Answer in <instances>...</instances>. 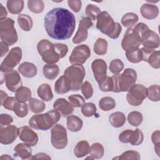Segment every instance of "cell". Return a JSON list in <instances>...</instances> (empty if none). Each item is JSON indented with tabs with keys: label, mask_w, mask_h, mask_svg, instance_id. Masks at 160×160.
Returning <instances> with one entry per match:
<instances>
[{
	"label": "cell",
	"mask_w": 160,
	"mask_h": 160,
	"mask_svg": "<svg viewBox=\"0 0 160 160\" xmlns=\"http://www.w3.org/2000/svg\"><path fill=\"white\" fill-rule=\"evenodd\" d=\"M48 35L54 39L66 40L71 37L76 28L73 13L63 8H55L47 12L44 19Z\"/></svg>",
	"instance_id": "cell-1"
},
{
	"label": "cell",
	"mask_w": 160,
	"mask_h": 160,
	"mask_svg": "<svg viewBox=\"0 0 160 160\" xmlns=\"http://www.w3.org/2000/svg\"><path fill=\"white\" fill-rule=\"evenodd\" d=\"M96 21V28L102 33L113 39L119 38L122 31L121 25L115 22L107 11H101Z\"/></svg>",
	"instance_id": "cell-2"
},
{
	"label": "cell",
	"mask_w": 160,
	"mask_h": 160,
	"mask_svg": "<svg viewBox=\"0 0 160 160\" xmlns=\"http://www.w3.org/2000/svg\"><path fill=\"white\" fill-rule=\"evenodd\" d=\"M61 114L54 110H50L44 114L33 115L29 120L31 128L41 131H47L56 124L61 118Z\"/></svg>",
	"instance_id": "cell-3"
},
{
	"label": "cell",
	"mask_w": 160,
	"mask_h": 160,
	"mask_svg": "<svg viewBox=\"0 0 160 160\" xmlns=\"http://www.w3.org/2000/svg\"><path fill=\"white\" fill-rule=\"evenodd\" d=\"M111 78L113 82L112 92H128L136 84L137 72L132 68H126L121 74H114Z\"/></svg>",
	"instance_id": "cell-4"
},
{
	"label": "cell",
	"mask_w": 160,
	"mask_h": 160,
	"mask_svg": "<svg viewBox=\"0 0 160 160\" xmlns=\"http://www.w3.org/2000/svg\"><path fill=\"white\" fill-rule=\"evenodd\" d=\"M0 37L1 41L8 46H12L16 43L18 36L12 19L6 18L0 21Z\"/></svg>",
	"instance_id": "cell-5"
},
{
	"label": "cell",
	"mask_w": 160,
	"mask_h": 160,
	"mask_svg": "<svg viewBox=\"0 0 160 160\" xmlns=\"http://www.w3.org/2000/svg\"><path fill=\"white\" fill-rule=\"evenodd\" d=\"M64 75L67 77L71 83V91H78L81 89L83 83L86 75L85 68L82 65H71L65 69Z\"/></svg>",
	"instance_id": "cell-6"
},
{
	"label": "cell",
	"mask_w": 160,
	"mask_h": 160,
	"mask_svg": "<svg viewBox=\"0 0 160 160\" xmlns=\"http://www.w3.org/2000/svg\"><path fill=\"white\" fill-rule=\"evenodd\" d=\"M37 50L42 61L47 64H56L60 59L54 50V44L48 39L40 40L37 44Z\"/></svg>",
	"instance_id": "cell-7"
},
{
	"label": "cell",
	"mask_w": 160,
	"mask_h": 160,
	"mask_svg": "<svg viewBox=\"0 0 160 160\" xmlns=\"http://www.w3.org/2000/svg\"><path fill=\"white\" fill-rule=\"evenodd\" d=\"M51 142L57 149H62L67 146L68 142L67 130L62 125L56 124L51 129Z\"/></svg>",
	"instance_id": "cell-8"
},
{
	"label": "cell",
	"mask_w": 160,
	"mask_h": 160,
	"mask_svg": "<svg viewBox=\"0 0 160 160\" xmlns=\"http://www.w3.org/2000/svg\"><path fill=\"white\" fill-rule=\"evenodd\" d=\"M147 96L148 88L142 84H135L128 91L126 100L130 105L138 106L142 103Z\"/></svg>",
	"instance_id": "cell-9"
},
{
	"label": "cell",
	"mask_w": 160,
	"mask_h": 160,
	"mask_svg": "<svg viewBox=\"0 0 160 160\" xmlns=\"http://www.w3.org/2000/svg\"><path fill=\"white\" fill-rule=\"evenodd\" d=\"M22 56V49L20 47L12 48L1 64V72H7L12 70L19 63Z\"/></svg>",
	"instance_id": "cell-10"
},
{
	"label": "cell",
	"mask_w": 160,
	"mask_h": 160,
	"mask_svg": "<svg viewBox=\"0 0 160 160\" xmlns=\"http://www.w3.org/2000/svg\"><path fill=\"white\" fill-rule=\"evenodd\" d=\"M91 56V50L86 44H80L74 47L69 57L72 65L81 66Z\"/></svg>",
	"instance_id": "cell-11"
},
{
	"label": "cell",
	"mask_w": 160,
	"mask_h": 160,
	"mask_svg": "<svg viewBox=\"0 0 160 160\" xmlns=\"http://www.w3.org/2000/svg\"><path fill=\"white\" fill-rule=\"evenodd\" d=\"M141 44V38L139 35L133 29L129 28L126 30L121 41L122 48L125 51L139 48Z\"/></svg>",
	"instance_id": "cell-12"
},
{
	"label": "cell",
	"mask_w": 160,
	"mask_h": 160,
	"mask_svg": "<svg viewBox=\"0 0 160 160\" xmlns=\"http://www.w3.org/2000/svg\"><path fill=\"white\" fill-rule=\"evenodd\" d=\"M92 26V20L88 17L82 18L79 24L78 29L72 38V41L74 44H78L84 41L88 36V29Z\"/></svg>",
	"instance_id": "cell-13"
},
{
	"label": "cell",
	"mask_w": 160,
	"mask_h": 160,
	"mask_svg": "<svg viewBox=\"0 0 160 160\" xmlns=\"http://www.w3.org/2000/svg\"><path fill=\"white\" fill-rule=\"evenodd\" d=\"M18 136L20 140L31 147L36 146L38 142L37 133L28 126L18 128Z\"/></svg>",
	"instance_id": "cell-14"
},
{
	"label": "cell",
	"mask_w": 160,
	"mask_h": 160,
	"mask_svg": "<svg viewBox=\"0 0 160 160\" xmlns=\"http://www.w3.org/2000/svg\"><path fill=\"white\" fill-rule=\"evenodd\" d=\"M18 136V128L14 125L0 127V142L2 144H12Z\"/></svg>",
	"instance_id": "cell-15"
},
{
	"label": "cell",
	"mask_w": 160,
	"mask_h": 160,
	"mask_svg": "<svg viewBox=\"0 0 160 160\" xmlns=\"http://www.w3.org/2000/svg\"><path fill=\"white\" fill-rule=\"evenodd\" d=\"M107 64L102 59H96L91 63V69L94 78L99 84L107 77Z\"/></svg>",
	"instance_id": "cell-16"
},
{
	"label": "cell",
	"mask_w": 160,
	"mask_h": 160,
	"mask_svg": "<svg viewBox=\"0 0 160 160\" xmlns=\"http://www.w3.org/2000/svg\"><path fill=\"white\" fill-rule=\"evenodd\" d=\"M141 44L145 48L155 49L159 46V36L156 32L149 28L144 32L142 36Z\"/></svg>",
	"instance_id": "cell-17"
},
{
	"label": "cell",
	"mask_w": 160,
	"mask_h": 160,
	"mask_svg": "<svg viewBox=\"0 0 160 160\" xmlns=\"http://www.w3.org/2000/svg\"><path fill=\"white\" fill-rule=\"evenodd\" d=\"M5 82L6 88L11 92H16L22 86L21 76L19 72L14 69L5 72Z\"/></svg>",
	"instance_id": "cell-18"
},
{
	"label": "cell",
	"mask_w": 160,
	"mask_h": 160,
	"mask_svg": "<svg viewBox=\"0 0 160 160\" xmlns=\"http://www.w3.org/2000/svg\"><path fill=\"white\" fill-rule=\"evenodd\" d=\"M53 109L58 111L62 117H68L74 111V108L66 99L60 98L53 103Z\"/></svg>",
	"instance_id": "cell-19"
},
{
	"label": "cell",
	"mask_w": 160,
	"mask_h": 160,
	"mask_svg": "<svg viewBox=\"0 0 160 160\" xmlns=\"http://www.w3.org/2000/svg\"><path fill=\"white\" fill-rule=\"evenodd\" d=\"M140 12L142 16L146 19L152 20L156 19L159 15V8L158 7L151 3L143 4L141 8Z\"/></svg>",
	"instance_id": "cell-20"
},
{
	"label": "cell",
	"mask_w": 160,
	"mask_h": 160,
	"mask_svg": "<svg viewBox=\"0 0 160 160\" xmlns=\"http://www.w3.org/2000/svg\"><path fill=\"white\" fill-rule=\"evenodd\" d=\"M18 72L24 77L32 78L38 73V69L36 65L30 62H24L21 63L18 68Z\"/></svg>",
	"instance_id": "cell-21"
},
{
	"label": "cell",
	"mask_w": 160,
	"mask_h": 160,
	"mask_svg": "<svg viewBox=\"0 0 160 160\" xmlns=\"http://www.w3.org/2000/svg\"><path fill=\"white\" fill-rule=\"evenodd\" d=\"M71 91V85L64 75L61 76L55 82L54 84V91L59 94H63Z\"/></svg>",
	"instance_id": "cell-22"
},
{
	"label": "cell",
	"mask_w": 160,
	"mask_h": 160,
	"mask_svg": "<svg viewBox=\"0 0 160 160\" xmlns=\"http://www.w3.org/2000/svg\"><path fill=\"white\" fill-rule=\"evenodd\" d=\"M14 155L22 159H31L32 157V149L31 146L25 143H18L14 148Z\"/></svg>",
	"instance_id": "cell-23"
},
{
	"label": "cell",
	"mask_w": 160,
	"mask_h": 160,
	"mask_svg": "<svg viewBox=\"0 0 160 160\" xmlns=\"http://www.w3.org/2000/svg\"><path fill=\"white\" fill-rule=\"evenodd\" d=\"M67 128L71 132H76L79 131L83 126L82 119L77 116L69 115L67 118Z\"/></svg>",
	"instance_id": "cell-24"
},
{
	"label": "cell",
	"mask_w": 160,
	"mask_h": 160,
	"mask_svg": "<svg viewBox=\"0 0 160 160\" xmlns=\"http://www.w3.org/2000/svg\"><path fill=\"white\" fill-rule=\"evenodd\" d=\"M37 93L40 99L44 101H49L53 98V93L51 87L47 83H42L39 86Z\"/></svg>",
	"instance_id": "cell-25"
},
{
	"label": "cell",
	"mask_w": 160,
	"mask_h": 160,
	"mask_svg": "<svg viewBox=\"0 0 160 160\" xmlns=\"http://www.w3.org/2000/svg\"><path fill=\"white\" fill-rule=\"evenodd\" d=\"M44 76L49 80L55 79L59 73V68L56 64H46L42 68Z\"/></svg>",
	"instance_id": "cell-26"
},
{
	"label": "cell",
	"mask_w": 160,
	"mask_h": 160,
	"mask_svg": "<svg viewBox=\"0 0 160 160\" xmlns=\"http://www.w3.org/2000/svg\"><path fill=\"white\" fill-rule=\"evenodd\" d=\"M109 121L112 126L116 128L122 127L126 121L124 114L120 111L112 113L109 117Z\"/></svg>",
	"instance_id": "cell-27"
},
{
	"label": "cell",
	"mask_w": 160,
	"mask_h": 160,
	"mask_svg": "<svg viewBox=\"0 0 160 160\" xmlns=\"http://www.w3.org/2000/svg\"><path fill=\"white\" fill-rule=\"evenodd\" d=\"M89 144L87 141H80L76 144L74 148V154L78 158H82L89 154Z\"/></svg>",
	"instance_id": "cell-28"
},
{
	"label": "cell",
	"mask_w": 160,
	"mask_h": 160,
	"mask_svg": "<svg viewBox=\"0 0 160 160\" xmlns=\"http://www.w3.org/2000/svg\"><path fill=\"white\" fill-rule=\"evenodd\" d=\"M18 23L20 28L24 31H29L33 26L31 17L26 14H20L18 16Z\"/></svg>",
	"instance_id": "cell-29"
},
{
	"label": "cell",
	"mask_w": 160,
	"mask_h": 160,
	"mask_svg": "<svg viewBox=\"0 0 160 160\" xmlns=\"http://www.w3.org/2000/svg\"><path fill=\"white\" fill-rule=\"evenodd\" d=\"M24 1L22 0H8L6 6L11 14H20L24 8Z\"/></svg>",
	"instance_id": "cell-30"
},
{
	"label": "cell",
	"mask_w": 160,
	"mask_h": 160,
	"mask_svg": "<svg viewBox=\"0 0 160 160\" xmlns=\"http://www.w3.org/2000/svg\"><path fill=\"white\" fill-rule=\"evenodd\" d=\"M139 20V17L137 14L134 12H128L124 14L121 18V22L122 25L129 29L132 28Z\"/></svg>",
	"instance_id": "cell-31"
},
{
	"label": "cell",
	"mask_w": 160,
	"mask_h": 160,
	"mask_svg": "<svg viewBox=\"0 0 160 160\" xmlns=\"http://www.w3.org/2000/svg\"><path fill=\"white\" fill-rule=\"evenodd\" d=\"M15 98L21 102H26L31 99V91L26 86H21L15 92Z\"/></svg>",
	"instance_id": "cell-32"
},
{
	"label": "cell",
	"mask_w": 160,
	"mask_h": 160,
	"mask_svg": "<svg viewBox=\"0 0 160 160\" xmlns=\"http://www.w3.org/2000/svg\"><path fill=\"white\" fill-rule=\"evenodd\" d=\"M126 57L129 62L134 64L139 63L142 61V54L139 48L126 51Z\"/></svg>",
	"instance_id": "cell-33"
},
{
	"label": "cell",
	"mask_w": 160,
	"mask_h": 160,
	"mask_svg": "<svg viewBox=\"0 0 160 160\" xmlns=\"http://www.w3.org/2000/svg\"><path fill=\"white\" fill-rule=\"evenodd\" d=\"M29 108L31 112L34 114H39L42 112L45 108L46 104L45 103L34 98H31V99L29 101Z\"/></svg>",
	"instance_id": "cell-34"
},
{
	"label": "cell",
	"mask_w": 160,
	"mask_h": 160,
	"mask_svg": "<svg viewBox=\"0 0 160 160\" xmlns=\"http://www.w3.org/2000/svg\"><path fill=\"white\" fill-rule=\"evenodd\" d=\"M89 154L93 159H101L104 154V148L101 143L94 142L91 145Z\"/></svg>",
	"instance_id": "cell-35"
},
{
	"label": "cell",
	"mask_w": 160,
	"mask_h": 160,
	"mask_svg": "<svg viewBox=\"0 0 160 160\" xmlns=\"http://www.w3.org/2000/svg\"><path fill=\"white\" fill-rule=\"evenodd\" d=\"M94 52L98 55H104L107 53L108 50V42L104 38H98L93 47Z\"/></svg>",
	"instance_id": "cell-36"
},
{
	"label": "cell",
	"mask_w": 160,
	"mask_h": 160,
	"mask_svg": "<svg viewBox=\"0 0 160 160\" xmlns=\"http://www.w3.org/2000/svg\"><path fill=\"white\" fill-rule=\"evenodd\" d=\"M99 106L103 111H109L116 107V101L111 97L105 96L99 100Z\"/></svg>",
	"instance_id": "cell-37"
},
{
	"label": "cell",
	"mask_w": 160,
	"mask_h": 160,
	"mask_svg": "<svg viewBox=\"0 0 160 160\" xmlns=\"http://www.w3.org/2000/svg\"><path fill=\"white\" fill-rule=\"evenodd\" d=\"M28 9L33 13H41L44 9V3L42 0H29L27 2Z\"/></svg>",
	"instance_id": "cell-38"
},
{
	"label": "cell",
	"mask_w": 160,
	"mask_h": 160,
	"mask_svg": "<svg viewBox=\"0 0 160 160\" xmlns=\"http://www.w3.org/2000/svg\"><path fill=\"white\" fill-rule=\"evenodd\" d=\"M128 121L134 127H137L139 126L143 121V116L141 112L139 111H131L128 115Z\"/></svg>",
	"instance_id": "cell-39"
},
{
	"label": "cell",
	"mask_w": 160,
	"mask_h": 160,
	"mask_svg": "<svg viewBox=\"0 0 160 160\" xmlns=\"http://www.w3.org/2000/svg\"><path fill=\"white\" fill-rule=\"evenodd\" d=\"M28 106L26 102H21L18 101L15 104L12 111L20 118L26 117L28 114Z\"/></svg>",
	"instance_id": "cell-40"
},
{
	"label": "cell",
	"mask_w": 160,
	"mask_h": 160,
	"mask_svg": "<svg viewBox=\"0 0 160 160\" xmlns=\"http://www.w3.org/2000/svg\"><path fill=\"white\" fill-rule=\"evenodd\" d=\"M160 87L158 84H153L148 88V98L153 102H158L160 100Z\"/></svg>",
	"instance_id": "cell-41"
},
{
	"label": "cell",
	"mask_w": 160,
	"mask_h": 160,
	"mask_svg": "<svg viewBox=\"0 0 160 160\" xmlns=\"http://www.w3.org/2000/svg\"><path fill=\"white\" fill-rule=\"evenodd\" d=\"M144 140V135L141 130L139 128H136L135 130H132L129 143L132 146H139Z\"/></svg>",
	"instance_id": "cell-42"
},
{
	"label": "cell",
	"mask_w": 160,
	"mask_h": 160,
	"mask_svg": "<svg viewBox=\"0 0 160 160\" xmlns=\"http://www.w3.org/2000/svg\"><path fill=\"white\" fill-rule=\"evenodd\" d=\"M100 8L96 5L92 4H89L86 6L85 9V13L87 17L89 18L92 21H95L97 19L98 16L101 12Z\"/></svg>",
	"instance_id": "cell-43"
},
{
	"label": "cell",
	"mask_w": 160,
	"mask_h": 160,
	"mask_svg": "<svg viewBox=\"0 0 160 160\" xmlns=\"http://www.w3.org/2000/svg\"><path fill=\"white\" fill-rule=\"evenodd\" d=\"M124 65L122 61L119 59H112L109 64V69L113 74L120 73L124 69Z\"/></svg>",
	"instance_id": "cell-44"
},
{
	"label": "cell",
	"mask_w": 160,
	"mask_h": 160,
	"mask_svg": "<svg viewBox=\"0 0 160 160\" xmlns=\"http://www.w3.org/2000/svg\"><path fill=\"white\" fill-rule=\"evenodd\" d=\"M159 56H160V51H154L148 57L146 62H148L149 64L154 69H158L160 68Z\"/></svg>",
	"instance_id": "cell-45"
},
{
	"label": "cell",
	"mask_w": 160,
	"mask_h": 160,
	"mask_svg": "<svg viewBox=\"0 0 160 160\" xmlns=\"http://www.w3.org/2000/svg\"><path fill=\"white\" fill-rule=\"evenodd\" d=\"M140 154L138 151L133 150H129L124 151L121 155L117 157H114L113 159H140Z\"/></svg>",
	"instance_id": "cell-46"
},
{
	"label": "cell",
	"mask_w": 160,
	"mask_h": 160,
	"mask_svg": "<svg viewBox=\"0 0 160 160\" xmlns=\"http://www.w3.org/2000/svg\"><path fill=\"white\" fill-rule=\"evenodd\" d=\"M96 112V106L92 102H86L81 107L82 114L87 118L92 116Z\"/></svg>",
	"instance_id": "cell-47"
},
{
	"label": "cell",
	"mask_w": 160,
	"mask_h": 160,
	"mask_svg": "<svg viewBox=\"0 0 160 160\" xmlns=\"http://www.w3.org/2000/svg\"><path fill=\"white\" fill-rule=\"evenodd\" d=\"M68 100L73 108H81L85 103L84 98L79 94H72L68 97Z\"/></svg>",
	"instance_id": "cell-48"
},
{
	"label": "cell",
	"mask_w": 160,
	"mask_h": 160,
	"mask_svg": "<svg viewBox=\"0 0 160 160\" xmlns=\"http://www.w3.org/2000/svg\"><path fill=\"white\" fill-rule=\"evenodd\" d=\"M81 89V92L86 99H88L92 96L93 92H94L93 88L91 84L89 81H85L82 83Z\"/></svg>",
	"instance_id": "cell-49"
},
{
	"label": "cell",
	"mask_w": 160,
	"mask_h": 160,
	"mask_svg": "<svg viewBox=\"0 0 160 160\" xmlns=\"http://www.w3.org/2000/svg\"><path fill=\"white\" fill-rule=\"evenodd\" d=\"M99 89L102 92L112 91L113 89V82L111 77L108 76L101 82L98 84Z\"/></svg>",
	"instance_id": "cell-50"
},
{
	"label": "cell",
	"mask_w": 160,
	"mask_h": 160,
	"mask_svg": "<svg viewBox=\"0 0 160 160\" xmlns=\"http://www.w3.org/2000/svg\"><path fill=\"white\" fill-rule=\"evenodd\" d=\"M151 140L154 144V151L157 155L160 156V131L156 130L151 134Z\"/></svg>",
	"instance_id": "cell-51"
},
{
	"label": "cell",
	"mask_w": 160,
	"mask_h": 160,
	"mask_svg": "<svg viewBox=\"0 0 160 160\" xmlns=\"http://www.w3.org/2000/svg\"><path fill=\"white\" fill-rule=\"evenodd\" d=\"M54 50L59 58H63L68 52V47L66 44L63 43H55L54 44Z\"/></svg>",
	"instance_id": "cell-52"
},
{
	"label": "cell",
	"mask_w": 160,
	"mask_h": 160,
	"mask_svg": "<svg viewBox=\"0 0 160 160\" xmlns=\"http://www.w3.org/2000/svg\"><path fill=\"white\" fill-rule=\"evenodd\" d=\"M17 101L18 100L15 97H8L2 102V106L8 110L12 111L14 106Z\"/></svg>",
	"instance_id": "cell-53"
},
{
	"label": "cell",
	"mask_w": 160,
	"mask_h": 160,
	"mask_svg": "<svg viewBox=\"0 0 160 160\" xmlns=\"http://www.w3.org/2000/svg\"><path fill=\"white\" fill-rule=\"evenodd\" d=\"M132 132V129H126L121 132L118 137L119 141L122 143H129Z\"/></svg>",
	"instance_id": "cell-54"
},
{
	"label": "cell",
	"mask_w": 160,
	"mask_h": 160,
	"mask_svg": "<svg viewBox=\"0 0 160 160\" xmlns=\"http://www.w3.org/2000/svg\"><path fill=\"white\" fill-rule=\"evenodd\" d=\"M13 122V118L8 114H1L0 115V127H4L11 124Z\"/></svg>",
	"instance_id": "cell-55"
},
{
	"label": "cell",
	"mask_w": 160,
	"mask_h": 160,
	"mask_svg": "<svg viewBox=\"0 0 160 160\" xmlns=\"http://www.w3.org/2000/svg\"><path fill=\"white\" fill-rule=\"evenodd\" d=\"M69 7L75 12L80 11L82 6V2L80 0H69L68 1Z\"/></svg>",
	"instance_id": "cell-56"
},
{
	"label": "cell",
	"mask_w": 160,
	"mask_h": 160,
	"mask_svg": "<svg viewBox=\"0 0 160 160\" xmlns=\"http://www.w3.org/2000/svg\"><path fill=\"white\" fill-rule=\"evenodd\" d=\"M31 159H51V157L45 152H39L33 155L31 158Z\"/></svg>",
	"instance_id": "cell-57"
},
{
	"label": "cell",
	"mask_w": 160,
	"mask_h": 160,
	"mask_svg": "<svg viewBox=\"0 0 160 160\" xmlns=\"http://www.w3.org/2000/svg\"><path fill=\"white\" fill-rule=\"evenodd\" d=\"M0 48H1V57H3L5 56V54L8 52L9 51V46L3 42L2 41H1L0 42Z\"/></svg>",
	"instance_id": "cell-58"
},
{
	"label": "cell",
	"mask_w": 160,
	"mask_h": 160,
	"mask_svg": "<svg viewBox=\"0 0 160 160\" xmlns=\"http://www.w3.org/2000/svg\"><path fill=\"white\" fill-rule=\"evenodd\" d=\"M8 15V12L6 9L0 3V21L6 19Z\"/></svg>",
	"instance_id": "cell-59"
},
{
	"label": "cell",
	"mask_w": 160,
	"mask_h": 160,
	"mask_svg": "<svg viewBox=\"0 0 160 160\" xmlns=\"http://www.w3.org/2000/svg\"><path fill=\"white\" fill-rule=\"evenodd\" d=\"M0 97H1V105L2 106V102H4V101L8 97H9V96H8V94H7L6 92H4V91H2V90H1V91H0Z\"/></svg>",
	"instance_id": "cell-60"
},
{
	"label": "cell",
	"mask_w": 160,
	"mask_h": 160,
	"mask_svg": "<svg viewBox=\"0 0 160 160\" xmlns=\"http://www.w3.org/2000/svg\"><path fill=\"white\" fill-rule=\"evenodd\" d=\"M0 159H13V158L8 154H3L0 157Z\"/></svg>",
	"instance_id": "cell-61"
}]
</instances>
